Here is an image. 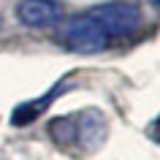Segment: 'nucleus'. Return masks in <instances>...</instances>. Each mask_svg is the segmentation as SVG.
I'll list each match as a JSON object with an SVG mask.
<instances>
[{
    "instance_id": "nucleus-5",
    "label": "nucleus",
    "mask_w": 160,
    "mask_h": 160,
    "mask_svg": "<svg viewBox=\"0 0 160 160\" xmlns=\"http://www.w3.org/2000/svg\"><path fill=\"white\" fill-rule=\"evenodd\" d=\"M62 90H65V87H60V84H57L52 92L43 95L41 101H33V103H22V106H17V111H14L11 122H14V125H27V122H33L38 114H43V111H46V103H52L60 92H62Z\"/></svg>"
},
{
    "instance_id": "nucleus-2",
    "label": "nucleus",
    "mask_w": 160,
    "mask_h": 160,
    "mask_svg": "<svg viewBox=\"0 0 160 160\" xmlns=\"http://www.w3.org/2000/svg\"><path fill=\"white\" fill-rule=\"evenodd\" d=\"M109 38H128L141 27V11L130 3H103L87 11Z\"/></svg>"
},
{
    "instance_id": "nucleus-4",
    "label": "nucleus",
    "mask_w": 160,
    "mask_h": 160,
    "mask_svg": "<svg viewBox=\"0 0 160 160\" xmlns=\"http://www.w3.org/2000/svg\"><path fill=\"white\" fill-rule=\"evenodd\" d=\"M17 17L25 27H49L62 19L60 0H22L17 6Z\"/></svg>"
},
{
    "instance_id": "nucleus-6",
    "label": "nucleus",
    "mask_w": 160,
    "mask_h": 160,
    "mask_svg": "<svg viewBox=\"0 0 160 160\" xmlns=\"http://www.w3.org/2000/svg\"><path fill=\"white\" fill-rule=\"evenodd\" d=\"M152 6H158V0H152Z\"/></svg>"
},
{
    "instance_id": "nucleus-1",
    "label": "nucleus",
    "mask_w": 160,
    "mask_h": 160,
    "mask_svg": "<svg viewBox=\"0 0 160 160\" xmlns=\"http://www.w3.org/2000/svg\"><path fill=\"white\" fill-rule=\"evenodd\" d=\"M49 133L62 147L79 144V147L92 149V147L101 144L103 136H106V119H103V114L90 109V111H82V114H71V117L54 119L49 125Z\"/></svg>"
},
{
    "instance_id": "nucleus-3",
    "label": "nucleus",
    "mask_w": 160,
    "mask_h": 160,
    "mask_svg": "<svg viewBox=\"0 0 160 160\" xmlns=\"http://www.w3.org/2000/svg\"><path fill=\"white\" fill-rule=\"evenodd\" d=\"M62 41H65L68 49L79 52V54H95V52L106 49V46L111 43V38L101 30V25H98L90 14H82V17L71 19V22L65 25Z\"/></svg>"
}]
</instances>
